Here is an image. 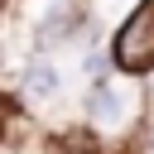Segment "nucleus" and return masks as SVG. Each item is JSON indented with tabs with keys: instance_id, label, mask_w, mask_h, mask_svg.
<instances>
[{
	"instance_id": "2",
	"label": "nucleus",
	"mask_w": 154,
	"mask_h": 154,
	"mask_svg": "<svg viewBox=\"0 0 154 154\" xmlns=\"http://www.w3.org/2000/svg\"><path fill=\"white\" fill-rule=\"evenodd\" d=\"M87 111H91V120H96V125L120 130V125H125V91H116L111 82H101V87L87 96Z\"/></svg>"
},
{
	"instance_id": "3",
	"label": "nucleus",
	"mask_w": 154,
	"mask_h": 154,
	"mask_svg": "<svg viewBox=\"0 0 154 154\" xmlns=\"http://www.w3.org/2000/svg\"><path fill=\"white\" fill-rule=\"evenodd\" d=\"M24 87H29L34 96H53V91H58V72H53L48 63H29V72H24Z\"/></svg>"
},
{
	"instance_id": "1",
	"label": "nucleus",
	"mask_w": 154,
	"mask_h": 154,
	"mask_svg": "<svg viewBox=\"0 0 154 154\" xmlns=\"http://www.w3.org/2000/svg\"><path fill=\"white\" fill-rule=\"evenodd\" d=\"M111 58H116L120 72H149V67H154V0H144V5L120 24Z\"/></svg>"
},
{
	"instance_id": "4",
	"label": "nucleus",
	"mask_w": 154,
	"mask_h": 154,
	"mask_svg": "<svg viewBox=\"0 0 154 154\" xmlns=\"http://www.w3.org/2000/svg\"><path fill=\"white\" fill-rule=\"evenodd\" d=\"M0 125H5V106H0Z\"/></svg>"
}]
</instances>
